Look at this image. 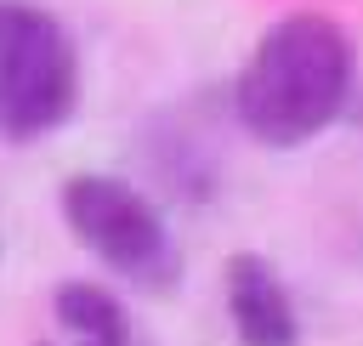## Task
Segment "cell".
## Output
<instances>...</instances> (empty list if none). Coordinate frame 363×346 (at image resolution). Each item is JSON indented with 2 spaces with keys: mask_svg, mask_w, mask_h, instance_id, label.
I'll list each match as a JSON object with an SVG mask.
<instances>
[{
  "mask_svg": "<svg viewBox=\"0 0 363 346\" xmlns=\"http://www.w3.org/2000/svg\"><path fill=\"white\" fill-rule=\"evenodd\" d=\"M352 68V40L335 17L289 11L255 40L250 62L238 68V125L267 147H301L346 108Z\"/></svg>",
  "mask_w": 363,
  "mask_h": 346,
  "instance_id": "6da1fadb",
  "label": "cell"
},
{
  "mask_svg": "<svg viewBox=\"0 0 363 346\" xmlns=\"http://www.w3.org/2000/svg\"><path fill=\"white\" fill-rule=\"evenodd\" d=\"M79 68L62 23L40 6L0 0V136L34 142L68 119Z\"/></svg>",
  "mask_w": 363,
  "mask_h": 346,
  "instance_id": "7a4b0ae2",
  "label": "cell"
},
{
  "mask_svg": "<svg viewBox=\"0 0 363 346\" xmlns=\"http://www.w3.org/2000/svg\"><path fill=\"white\" fill-rule=\"evenodd\" d=\"M57 204H62L68 233H74L96 261H108L113 272H125V278H136V284H164V278H170V267H176L170 233H164L159 210H153L130 182L85 170V176H68V182H62Z\"/></svg>",
  "mask_w": 363,
  "mask_h": 346,
  "instance_id": "3957f363",
  "label": "cell"
},
{
  "mask_svg": "<svg viewBox=\"0 0 363 346\" xmlns=\"http://www.w3.org/2000/svg\"><path fill=\"white\" fill-rule=\"evenodd\" d=\"M227 318L238 346H295L301 323L289 306V289L261 255H233L227 261Z\"/></svg>",
  "mask_w": 363,
  "mask_h": 346,
  "instance_id": "277c9868",
  "label": "cell"
},
{
  "mask_svg": "<svg viewBox=\"0 0 363 346\" xmlns=\"http://www.w3.org/2000/svg\"><path fill=\"white\" fill-rule=\"evenodd\" d=\"M51 312H57V323H62L68 346H130V323H125L119 301H113L108 289L85 284V278L57 284Z\"/></svg>",
  "mask_w": 363,
  "mask_h": 346,
  "instance_id": "5b68a950",
  "label": "cell"
}]
</instances>
